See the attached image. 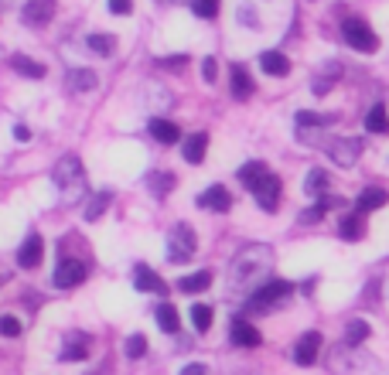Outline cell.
Here are the masks:
<instances>
[{"instance_id":"6da1fadb","label":"cell","mask_w":389,"mask_h":375,"mask_svg":"<svg viewBox=\"0 0 389 375\" xmlns=\"http://www.w3.org/2000/svg\"><path fill=\"white\" fill-rule=\"evenodd\" d=\"M273 266V253L267 246H246L233 263V287H246L250 280L267 277Z\"/></svg>"},{"instance_id":"7a4b0ae2","label":"cell","mask_w":389,"mask_h":375,"mask_svg":"<svg viewBox=\"0 0 389 375\" xmlns=\"http://www.w3.org/2000/svg\"><path fill=\"white\" fill-rule=\"evenodd\" d=\"M52 181L59 184L62 205H76L79 198L86 195V171H82V164H79L76 154H69V157H62L59 164H55Z\"/></svg>"},{"instance_id":"3957f363","label":"cell","mask_w":389,"mask_h":375,"mask_svg":"<svg viewBox=\"0 0 389 375\" xmlns=\"http://www.w3.org/2000/svg\"><path fill=\"white\" fill-rule=\"evenodd\" d=\"M194 249H198L194 229L185 225V222H178L175 229L168 232V259H171V263H188V259L194 256Z\"/></svg>"},{"instance_id":"277c9868","label":"cell","mask_w":389,"mask_h":375,"mask_svg":"<svg viewBox=\"0 0 389 375\" xmlns=\"http://www.w3.org/2000/svg\"><path fill=\"white\" fill-rule=\"evenodd\" d=\"M294 294V287L287 283V280H267L260 290H253L250 294V311H256V314H263V311H270L273 304H280V300H287V297Z\"/></svg>"},{"instance_id":"5b68a950","label":"cell","mask_w":389,"mask_h":375,"mask_svg":"<svg viewBox=\"0 0 389 375\" xmlns=\"http://www.w3.org/2000/svg\"><path fill=\"white\" fill-rule=\"evenodd\" d=\"M335 113H311V109H301L297 113V137H301V143H318L321 137V130H328V126H335Z\"/></svg>"},{"instance_id":"8992f818","label":"cell","mask_w":389,"mask_h":375,"mask_svg":"<svg viewBox=\"0 0 389 375\" xmlns=\"http://www.w3.org/2000/svg\"><path fill=\"white\" fill-rule=\"evenodd\" d=\"M246 188L256 195V205H260L263 212H277V208H280V191H284V184H280L277 174L263 171V174H260L256 181H250Z\"/></svg>"},{"instance_id":"52a82bcc","label":"cell","mask_w":389,"mask_h":375,"mask_svg":"<svg viewBox=\"0 0 389 375\" xmlns=\"http://www.w3.org/2000/svg\"><path fill=\"white\" fill-rule=\"evenodd\" d=\"M342 31H345V41H349L355 52H366V55H372V52L379 48V38L372 35V28L366 24V20L349 18L345 24H342Z\"/></svg>"},{"instance_id":"ba28073f","label":"cell","mask_w":389,"mask_h":375,"mask_svg":"<svg viewBox=\"0 0 389 375\" xmlns=\"http://www.w3.org/2000/svg\"><path fill=\"white\" fill-rule=\"evenodd\" d=\"M325 154H328L338 167H352L355 160H359V154H362V140H355V137H335L325 147Z\"/></svg>"},{"instance_id":"9c48e42d","label":"cell","mask_w":389,"mask_h":375,"mask_svg":"<svg viewBox=\"0 0 389 375\" xmlns=\"http://www.w3.org/2000/svg\"><path fill=\"white\" fill-rule=\"evenodd\" d=\"M55 287L59 290H72V287H79L82 280H86V263L82 259H59V266H55Z\"/></svg>"},{"instance_id":"30bf717a","label":"cell","mask_w":389,"mask_h":375,"mask_svg":"<svg viewBox=\"0 0 389 375\" xmlns=\"http://www.w3.org/2000/svg\"><path fill=\"white\" fill-rule=\"evenodd\" d=\"M52 18H55V0H31V4L21 11V20L31 24V28H45Z\"/></svg>"},{"instance_id":"8fae6325","label":"cell","mask_w":389,"mask_h":375,"mask_svg":"<svg viewBox=\"0 0 389 375\" xmlns=\"http://www.w3.org/2000/svg\"><path fill=\"white\" fill-rule=\"evenodd\" d=\"M318 352H321V335H318V331H308V335L297 341V348H294V362H297V365H314V362H318Z\"/></svg>"},{"instance_id":"7c38bea8","label":"cell","mask_w":389,"mask_h":375,"mask_svg":"<svg viewBox=\"0 0 389 375\" xmlns=\"http://www.w3.org/2000/svg\"><path fill=\"white\" fill-rule=\"evenodd\" d=\"M41 253H45V242H41L38 232H31V236L21 242V249H18V263L24 266V270H35L41 263Z\"/></svg>"},{"instance_id":"4fadbf2b","label":"cell","mask_w":389,"mask_h":375,"mask_svg":"<svg viewBox=\"0 0 389 375\" xmlns=\"http://www.w3.org/2000/svg\"><path fill=\"white\" fill-rule=\"evenodd\" d=\"M338 205H342V198L321 195V198H318V201L311 205V208H304V212H301V218H297V222H301V225H314V222H321V218L328 215L331 208H338Z\"/></svg>"},{"instance_id":"5bb4252c","label":"cell","mask_w":389,"mask_h":375,"mask_svg":"<svg viewBox=\"0 0 389 375\" xmlns=\"http://www.w3.org/2000/svg\"><path fill=\"white\" fill-rule=\"evenodd\" d=\"M198 205H202V208H209V212H229V205H233V195H229L222 184H212L205 195H198Z\"/></svg>"},{"instance_id":"9a60e30c","label":"cell","mask_w":389,"mask_h":375,"mask_svg":"<svg viewBox=\"0 0 389 375\" xmlns=\"http://www.w3.org/2000/svg\"><path fill=\"white\" fill-rule=\"evenodd\" d=\"M229 79H233V96L236 99H250L253 96V76H250V72H246V65H239V61H236L233 69H229Z\"/></svg>"},{"instance_id":"2e32d148","label":"cell","mask_w":389,"mask_h":375,"mask_svg":"<svg viewBox=\"0 0 389 375\" xmlns=\"http://www.w3.org/2000/svg\"><path fill=\"white\" fill-rule=\"evenodd\" d=\"M86 352H89V335H82V331L65 335V352H62V362H82Z\"/></svg>"},{"instance_id":"e0dca14e","label":"cell","mask_w":389,"mask_h":375,"mask_svg":"<svg viewBox=\"0 0 389 375\" xmlns=\"http://www.w3.org/2000/svg\"><path fill=\"white\" fill-rule=\"evenodd\" d=\"M151 137H154L157 143H164V147H171V143L181 140V130H178V123L157 117V119H151Z\"/></svg>"},{"instance_id":"ac0fdd59","label":"cell","mask_w":389,"mask_h":375,"mask_svg":"<svg viewBox=\"0 0 389 375\" xmlns=\"http://www.w3.org/2000/svg\"><path fill=\"white\" fill-rule=\"evenodd\" d=\"M134 287L137 290H147V294H164V280L157 277L151 266H137L134 270Z\"/></svg>"},{"instance_id":"d6986e66","label":"cell","mask_w":389,"mask_h":375,"mask_svg":"<svg viewBox=\"0 0 389 375\" xmlns=\"http://www.w3.org/2000/svg\"><path fill=\"white\" fill-rule=\"evenodd\" d=\"M205 150H209V133H192V137L185 140V147H181V154H185L188 164H202Z\"/></svg>"},{"instance_id":"ffe728a7","label":"cell","mask_w":389,"mask_h":375,"mask_svg":"<svg viewBox=\"0 0 389 375\" xmlns=\"http://www.w3.org/2000/svg\"><path fill=\"white\" fill-rule=\"evenodd\" d=\"M386 201H389V195L383 191V188H366L362 195L355 198V212H362V215H366V212H376V208H383Z\"/></svg>"},{"instance_id":"44dd1931","label":"cell","mask_w":389,"mask_h":375,"mask_svg":"<svg viewBox=\"0 0 389 375\" xmlns=\"http://www.w3.org/2000/svg\"><path fill=\"white\" fill-rule=\"evenodd\" d=\"M233 341L239 348H256V345H260V331H256L250 321L239 317V321H233Z\"/></svg>"},{"instance_id":"7402d4cb","label":"cell","mask_w":389,"mask_h":375,"mask_svg":"<svg viewBox=\"0 0 389 375\" xmlns=\"http://www.w3.org/2000/svg\"><path fill=\"white\" fill-rule=\"evenodd\" d=\"M110 201H113V191H96V195H89L86 208H82L86 222H99V218H103V212L110 208Z\"/></svg>"},{"instance_id":"603a6c76","label":"cell","mask_w":389,"mask_h":375,"mask_svg":"<svg viewBox=\"0 0 389 375\" xmlns=\"http://www.w3.org/2000/svg\"><path fill=\"white\" fill-rule=\"evenodd\" d=\"M260 65H263L267 76H287V72H291V59H287L284 52H263V55H260Z\"/></svg>"},{"instance_id":"cb8c5ba5","label":"cell","mask_w":389,"mask_h":375,"mask_svg":"<svg viewBox=\"0 0 389 375\" xmlns=\"http://www.w3.org/2000/svg\"><path fill=\"white\" fill-rule=\"evenodd\" d=\"M338 232L342 239H349V242H359V239L366 236V222H362V212H355V215H345L338 222Z\"/></svg>"},{"instance_id":"d4e9b609","label":"cell","mask_w":389,"mask_h":375,"mask_svg":"<svg viewBox=\"0 0 389 375\" xmlns=\"http://www.w3.org/2000/svg\"><path fill=\"white\" fill-rule=\"evenodd\" d=\"M209 287H212V270H198V273H192V277H185L178 283L181 294H202V290H209Z\"/></svg>"},{"instance_id":"484cf974","label":"cell","mask_w":389,"mask_h":375,"mask_svg":"<svg viewBox=\"0 0 389 375\" xmlns=\"http://www.w3.org/2000/svg\"><path fill=\"white\" fill-rule=\"evenodd\" d=\"M304 195H311V198L328 195V171H321V167H314L311 174L304 178Z\"/></svg>"},{"instance_id":"4316f807","label":"cell","mask_w":389,"mask_h":375,"mask_svg":"<svg viewBox=\"0 0 389 375\" xmlns=\"http://www.w3.org/2000/svg\"><path fill=\"white\" fill-rule=\"evenodd\" d=\"M366 130H369V133H389L386 106H372L369 113H366Z\"/></svg>"},{"instance_id":"83f0119b","label":"cell","mask_w":389,"mask_h":375,"mask_svg":"<svg viewBox=\"0 0 389 375\" xmlns=\"http://www.w3.org/2000/svg\"><path fill=\"white\" fill-rule=\"evenodd\" d=\"M96 72H89V69H76V72H69V85L76 89V93H93L96 89Z\"/></svg>"},{"instance_id":"f1b7e54d","label":"cell","mask_w":389,"mask_h":375,"mask_svg":"<svg viewBox=\"0 0 389 375\" xmlns=\"http://www.w3.org/2000/svg\"><path fill=\"white\" fill-rule=\"evenodd\" d=\"M157 324H161L164 335H178V331H181V324H178V311L171 307V304H161V307H157Z\"/></svg>"},{"instance_id":"f546056e","label":"cell","mask_w":389,"mask_h":375,"mask_svg":"<svg viewBox=\"0 0 389 375\" xmlns=\"http://www.w3.org/2000/svg\"><path fill=\"white\" fill-rule=\"evenodd\" d=\"M11 65H14V72L28 76V79H45V65H41V61H31V59H24V55H14Z\"/></svg>"},{"instance_id":"4dcf8cb0","label":"cell","mask_w":389,"mask_h":375,"mask_svg":"<svg viewBox=\"0 0 389 375\" xmlns=\"http://www.w3.org/2000/svg\"><path fill=\"white\" fill-rule=\"evenodd\" d=\"M175 184H178L175 174H164V171L147 178V188H151V195H154V198H164L168 191H171V188H175Z\"/></svg>"},{"instance_id":"1f68e13d","label":"cell","mask_w":389,"mask_h":375,"mask_svg":"<svg viewBox=\"0 0 389 375\" xmlns=\"http://www.w3.org/2000/svg\"><path fill=\"white\" fill-rule=\"evenodd\" d=\"M192 324L194 331H209L212 328V307L209 304H192Z\"/></svg>"},{"instance_id":"d6a6232c","label":"cell","mask_w":389,"mask_h":375,"mask_svg":"<svg viewBox=\"0 0 389 375\" xmlns=\"http://www.w3.org/2000/svg\"><path fill=\"white\" fill-rule=\"evenodd\" d=\"M338 72H342V65H338V61L325 65V76H318V79H314V93H318V96H325V93L331 89V82L338 79Z\"/></svg>"},{"instance_id":"836d02e7","label":"cell","mask_w":389,"mask_h":375,"mask_svg":"<svg viewBox=\"0 0 389 375\" xmlns=\"http://www.w3.org/2000/svg\"><path fill=\"white\" fill-rule=\"evenodd\" d=\"M86 44H89V48H93L96 55H110L117 41L110 38V35H89V38H86Z\"/></svg>"},{"instance_id":"e575fe53","label":"cell","mask_w":389,"mask_h":375,"mask_svg":"<svg viewBox=\"0 0 389 375\" xmlns=\"http://www.w3.org/2000/svg\"><path fill=\"white\" fill-rule=\"evenodd\" d=\"M345 338H349V345H359V341H366V338H369V324H366V321H349V328H345Z\"/></svg>"},{"instance_id":"d590c367","label":"cell","mask_w":389,"mask_h":375,"mask_svg":"<svg viewBox=\"0 0 389 375\" xmlns=\"http://www.w3.org/2000/svg\"><path fill=\"white\" fill-rule=\"evenodd\" d=\"M192 11H194V18L212 20L219 14V0H192Z\"/></svg>"},{"instance_id":"8d00e7d4","label":"cell","mask_w":389,"mask_h":375,"mask_svg":"<svg viewBox=\"0 0 389 375\" xmlns=\"http://www.w3.org/2000/svg\"><path fill=\"white\" fill-rule=\"evenodd\" d=\"M263 171H267V164H263V160H250V164H243V167H239V181H243V184H250V181H256Z\"/></svg>"},{"instance_id":"74e56055","label":"cell","mask_w":389,"mask_h":375,"mask_svg":"<svg viewBox=\"0 0 389 375\" xmlns=\"http://www.w3.org/2000/svg\"><path fill=\"white\" fill-rule=\"evenodd\" d=\"M147 352V338L144 335H130L127 338V358H140Z\"/></svg>"},{"instance_id":"f35d334b","label":"cell","mask_w":389,"mask_h":375,"mask_svg":"<svg viewBox=\"0 0 389 375\" xmlns=\"http://www.w3.org/2000/svg\"><path fill=\"white\" fill-rule=\"evenodd\" d=\"M21 335V321L11 314L0 317V338H18Z\"/></svg>"},{"instance_id":"ab89813d","label":"cell","mask_w":389,"mask_h":375,"mask_svg":"<svg viewBox=\"0 0 389 375\" xmlns=\"http://www.w3.org/2000/svg\"><path fill=\"white\" fill-rule=\"evenodd\" d=\"M188 65V55H171V59H161V69H171V72H181Z\"/></svg>"},{"instance_id":"60d3db41","label":"cell","mask_w":389,"mask_h":375,"mask_svg":"<svg viewBox=\"0 0 389 375\" xmlns=\"http://www.w3.org/2000/svg\"><path fill=\"white\" fill-rule=\"evenodd\" d=\"M202 76H205V82H215V79H219V61H215V59H205V61H202Z\"/></svg>"},{"instance_id":"b9f144b4","label":"cell","mask_w":389,"mask_h":375,"mask_svg":"<svg viewBox=\"0 0 389 375\" xmlns=\"http://www.w3.org/2000/svg\"><path fill=\"white\" fill-rule=\"evenodd\" d=\"M106 7H110L113 14H130V11H134V0H106Z\"/></svg>"},{"instance_id":"7bdbcfd3","label":"cell","mask_w":389,"mask_h":375,"mask_svg":"<svg viewBox=\"0 0 389 375\" xmlns=\"http://www.w3.org/2000/svg\"><path fill=\"white\" fill-rule=\"evenodd\" d=\"M181 375H205V365H202V362H192V365L181 369Z\"/></svg>"},{"instance_id":"ee69618b","label":"cell","mask_w":389,"mask_h":375,"mask_svg":"<svg viewBox=\"0 0 389 375\" xmlns=\"http://www.w3.org/2000/svg\"><path fill=\"white\" fill-rule=\"evenodd\" d=\"M239 20H243V24H246V20H250V24H256V14H253V11H246V7H243V11H239Z\"/></svg>"},{"instance_id":"f6af8a7d","label":"cell","mask_w":389,"mask_h":375,"mask_svg":"<svg viewBox=\"0 0 389 375\" xmlns=\"http://www.w3.org/2000/svg\"><path fill=\"white\" fill-rule=\"evenodd\" d=\"M14 137H18V140H28V126H14Z\"/></svg>"},{"instance_id":"bcb514c9","label":"cell","mask_w":389,"mask_h":375,"mask_svg":"<svg viewBox=\"0 0 389 375\" xmlns=\"http://www.w3.org/2000/svg\"><path fill=\"white\" fill-rule=\"evenodd\" d=\"M93 375H110V372H106V369H99V372H93Z\"/></svg>"},{"instance_id":"7dc6e473","label":"cell","mask_w":389,"mask_h":375,"mask_svg":"<svg viewBox=\"0 0 389 375\" xmlns=\"http://www.w3.org/2000/svg\"><path fill=\"white\" fill-rule=\"evenodd\" d=\"M161 4H175V0H161Z\"/></svg>"},{"instance_id":"c3c4849f","label":"cell","mask_w":389,"mask_h":375,"mask_svg":"<svg viewBox=\"0 0 389 375\" xmlns=\"http://www.w3.org/2000/svg\"><path fill=\"white\" fill-rule=\"evenodd\" d=\"M0 283H4V280H0Z\"/></svg>"}]
</instances>
